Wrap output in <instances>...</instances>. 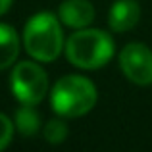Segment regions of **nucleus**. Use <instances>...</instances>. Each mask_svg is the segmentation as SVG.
Segmentation results:
<instances>
[{"label": "nucleus", "mask_w": 152, "mask_h": 152, "mask_svg": "<svg viewBox=\"0 0 152 152\" xmlns=\"http://www.w3.org/2000/svg\"><path fill=\"white\" fill-rule=\"evenodd\" d=\"M114 41L100 29H75L66 41V58L81 69H98L114 56Z\"/></svg>", "instance_id": "f257e3e1"}, {"label": "nucleus", "mask_w": 152, "mask_h": 152, "mask_svg": "<svg viewBox=\"0 0 152 152\" xmlns=\"http://www.w3.org/2000/svg\"><path fill=\"white\" fill-rule=\"evenodd\" d=\"M96 87L81 75H66L52 87L50 104L60 118H79L91 112L96 104Z\"/></svg>", "instance_id": "f03ea898"}, {"label": "nucleus", "mask_w": 152, "mask_h": 152, "mask_svg": "<svg viewBox=\"0 0 152 152\" xmlns=\"http://www.w3.org/2000/svg\"><path fill=\"white\" fill-rule=\"evenodd\" d=\"M23 45L37 62H54L64 48L60 21L50 12H41L27 21L23 29Z\"/></svg>", "instance_id": "7ed1b4c3"}, {"label": "nucleus", "mask_w": 152, "mask_h": 152, "mask_svg": "<svg viewBox=\"0 0 152 152\" xmlns=\"http://www.w3.org/2000/svg\"><path fill=\"white\" fill-rule=\"evenodd\" d=\"M10 83H12L14 96L21 104H27V106H37L48 91L46 71L35 62L15 64Z\"/></svg>", "instance_id": "20e7f679"}, {"label": "nucleus", "mask_w": 152, "mask_h": 152, "mask_svg": "<svg viewBox=\"0 0 152 152\" xmlns=\"http://www.w3.org/2000/svg\"><path fill=\"white\" fill-rule=\"evenodd\" d=\"M119 67L131 83L146 87L152 83V50L142 42H129L119 52Z\"/></svg>", "instance_id": "39448f33"}, {"label": "nucleus", "mask_w": 152, "mask_h": 152, "mask_svg": "<svg viewBox=\"0 0 152 152\" xmlns=\"http://www.w3.org/2000/svg\"><path fill=\"white\" fill-rule=\"evenodd\" d=\"M58 18L71 29H85L94 21V6L89 0H66L58 10Z\"/></svg>", "instance_id": "423d86ee"}, {"label": "nucleus", "mask_w": 152, "mask_h": 152, "mask_svg": "<svg viewBox=\"0 0 152 152\" xmlns=\"http://www.w3.org/2000/svg\"><path fill=\"white\" fill-rule=\"evenodd\" d=\"M139 18H141V6H139V2H135V0H118L110 8L108 25L112 27V31L125 33V31H131L137 25Z\"/></svg>", "instance_id": "0eeeda50"}, {"label": "nucleus", "mask_w": 152, "mask_h": 152, "mask_svg": "<svg viewBox=\"0 0 152 152\" xmlns=\"http://www.w3.org/2000/svg\"><path fill=\"white\" fill-rule=\"evenodd\" d=\"M19 54V37L8 23H0V69H6Z\"/></svg>", "instance_id": "6e6552de"}, {"label": "nucleus", "mask_w": 152, "mask_h": 152, "mask_svg": "<svg viewBox=\"0 0 152 152\" xmlns=\"http://www.w3.org/2000/svg\"><path fill=\"white\" fill-rule=\"evenodd\" d=\"M15 127L23 137H33L41 129V115L35 110V106H27L23 104L18 112H15Z\"/></svg>", "instance_id": "1a4fd4ad"}, {"label": "nucleus", "mask_w": 152, "mask_h": 152, "mask_svg": "<svg viewBox=\"0 0 152 152\" xmlns=\"http://www.w3.org/2000/svg\"><path fill=\"white\" fill-rule=\"evenodd\" d=\"M67 123L64 121V119L56 118V119H50V121H46V125L42 127V135H45V139L52 145H60V142L66 141L67 137Z\"/></svg>", "instance_id": "9d476101"}, {"label": "nucleus", "mask_w": 152, "mask_h": 152, "mask_svg": "<svg viewBox=\"0 0 152 152\" xmlns=\"http://www.w3.org/2000/svg\"><path fill=\"white\" fill-rule=\"evenodd\" d=\"M14 137V123L6 114H0V152L6 150V146L12 142Z\"/></svg>", "instance_id": "9b49d317"}, {"label": "nucleus", "mask_w": 152, "mask_h": 152, "mask_svg": "<svg viewBox=\"0 0 152 152\" xmlns=\"http://www.w3.org/2000/svg\"><path fill=\"white\" fill-rule=\"evenodd\" d=\"M10 6H12V0H0V15L6 14L10 10Z\"/></svg>", "instance_id": "f8f14e48"}]
</instances>
